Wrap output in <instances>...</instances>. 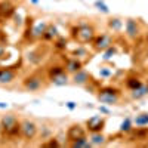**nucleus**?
<instances>
[{"label": "nucleus", "mask_w": 148, "mask_h": 148, "mask_svg": "<svg viewBox=\"0 0 148 148\" xmlns=\"http://www.w3.org/2000/svg\"><path fill=\"white\" fill-rule=\"evenodd\" d=\"M0 129L6 136H16L21 135V121L15 114H5L0 120Z\"/></svg>", "instance_id": "f257e3e1"}, {"label": "nucleus", "mask_w": 148, "mask_h": 148, "mask_svg": "<svg viewBox=\"0 0 148 148\" xmlns=\"http://www.w3.org/2000/svg\"><path fill=\"white\" fill-rule=\"evenodd\" d=\"M74 39L82 45L89 43L95 39V30L90 25H79L74 30Z\"/></svg>", "instance_id": "f03ea898"}, {"label": "nucleus", "mask_w": 148, "mask_h": 148, "mask_svg": "<svg viewBox=\"0 0 148 148\" xmlns=\"http://www.w3.org/2000/svg\"><path fill=\"white\" fill-rule=\"evenodd\" d=\"M39 133V127L33 121V120H28V119H24L21 121V136L25 139V141H31L37 136Z\"/></svg>", "instance_id": "7ed1b4c3"}, {"label": "nucleus", "mask_w": 148, "mask_h": 148, "mask_svg": "<svg viewBox=\"0 0 148 148\" xmlns=\"http://www.w3.org/2000/svg\"><path fill=\"white\" fill-rule=\"evenodd\" d=\"M119 90L114 88H102L98 93V99L104 104H117L119 101Z\"/></svg>", "instance_id": "20e7f679"}, {"label": "nucleus", "mask_w": 148, "mask_h": 148, "mask_svg": "<svg viewBox=\"0 0 148 148\" xmlns=\"http://www.w3.org/2000/svg\"><path fill=\"white\" fill-rule=\"evenodd\" d=\"M22 88L28 92H37L43 88V77L40 74H31L22 83Z\"/></svg>", "instance_id": "39448f33"}, {"label": "nucleus", "mask_w": 148, "mask_h": 148, "mask_svg": "<svg viewBox=\"0 0 148 148\" xmlns=\"http://www.w3.org/2000/svg\"><path fill=\"white\" fill-rule=\"evenodd\" d=\"M16 79L15 68H0V86H8Z\"/></svg>", "instance_id": "423d86ee"}, {"label": "nucleus", "mask_w": 148, "mask_h": 148, "mask_svg": "<svg viewBox=\"0 0 148 148\" xmlns=\"http://www.w3.org/2000/svg\"><path fill=\"white\" fill-rule=\"evenodd\" d=\"M86 126H88V130H89L90 133H93V132H101V130L104 129V126H105V120H104L102 117H99V116H95V117H92V119L88 120Z\"/></svg>", "instance_id": "0eeeda50"}, {"label": "nucleus", "mask_w": 148, "mask_h": 148, "mask_svg": "<svg viewBox=\"0 0 148 148\" xmlns=\"http://www.w3.org/2000/svg\"><path fill=\"white\" fill-rule=\"evenodd\" d=\"M113 40L108 34H101L95 39V49L96 51H107L108 47H111Z\"/></svg>", "instance_id": "6e6552de"}, {"label": "nucleus", "mask_w": 148, "mask_h": 148, "mask_svg": "<svg viewBox=\"0 0 148 148\" xmlns=\"http://www.w3.org/2000/svg\"><path fill=\"white\" fill-rule=\"evenodd\" d=\"M82 136H86V130H84L80 125H73V126L68 127V130H67V138H68L70 142L74 141V139H79V138H82Z\"/></svg>", "instance_id": "1a4fd4ad"}, {"label": "nucleus", "mask_w": 148, "mask_h": 148, "mask_svg": "<svg viewBox=\"0 0 148 148\" xmlns=\"http://www.w3.org/2000/svg\"><path fill=\"white\" fill-rule=\"evenodd\" d=\"M89 80H90V76L86 71H83V70H79L77 73L73 74V83L74 84L84 86L86 83H89Z\"/></svg>", "instance_id": "9d476101"}, {"label": "nucleus", "mask_w": 148, "mask_h": 148, "mask_svg": "<svg viewBox=\"0 0 148 148\" xmlns=\"http://www.w3.org/2000/svg\"><path fill=\"white\" fill-rule=\"evenodd\" d=\"M138 33H139V28H138L136 21L127 19V21H126V34H127L129 37H136Z\"/></svg>", "instance_id": "9b49d317"}, {"label": "nucleus", "mask_w": 148, "mask_h": 148, "mask_svg": "<svg viewBox=\"0 0 148 148\" xmlns=\"http://www.w3.org/2000/svg\"><path fill=\"white\" fill-rule=\"evenodd\" d=\"M65 70L67 73H77L79 70H82V62L77 59V58H71L67 61V65H65Z\"/></svg>", "instance_id": "f8f14e48"}, {"label": "nucleus", "mask_w": 148, "mask_h": 148, "mask_svg": "<svg viewBox=\"0 0 148 148\" xmlns=\"http://www.w3.org/2000/svg\"><path fill=\"white\" fill-rule=\"evenodd\" d=\"M70 145H71L73 148H89V147H92V142H90V139H88L86 136H82V138H79V139L71 141Z\"/></svg>", "instance_id": "ddd939ff"}, {"label": "nucleus", "mask_w": 148, "mask_h": 148, "mask_svg": "<svg viewBox=\"0 0 148 148\" xmlns=\"http://www.w3.org/2000/svg\"><path fill=\"white\" fill-rule=\"evenodd\" d=\"M51 82H52L53 84H56V86H62V84H67V83H68V76H67L65 70H64L62 73H59L58 76L52 77V79H51Z\"/></svg>", "instance_id": "4468645a"}, {"label": "nucleus", "mask_w": 148, "mask_h": 148, "mask_svg": "<svg viewBox=\"0 0 148 148\" xmlns=\"http://www.w3.org/2000/svg\"><path fill=\"white\" fill-rule=\"evenodd\" d=\"M147 93H148V84H141L138 89L132 90V98L133 99H139V98L145 96Z\"/></svg>", "instance_id": "2eb2a0df"}, {"label": "nucleus", "mask_w": 148, "mask_h": 148, "mask_svg": "<svg viewBox=\"0 0 148 148\" xmlns=\"http://www.w3.org/2000/svg\"><path fill=\"white\" fill-rule=\"evenodd\" d=\"M90 142H92V145H102L104 142H105V136L101 133V132H93L92 135H90Z\"/></svg>", "instance_id": "dca6fc26"}, {"label": "nucleus", "mask_w": 148, "mask_h": 148, "mask_svg": "<svg viewBox=\"0 0 148 148\" xmlns=\"http://www.w3.org/2000/svg\"><path fill=\"white\" fill-rule=\"evenodd\" d=\"M46 28H47V25L46 24H43V22H40L39 25H37L34 30H33V36L34 37H39V36H45V31H46Z\"/></svg>", "instance_id": "f3484780"}, {"label": "nucleus", "mask_w": 148, "mask_h": 148, "mask_svg": "<svg viewBox=\"0 0 148 148\" xmlns=\"http://www.w3.org/2000/svg\"><path fill=\"white\" fill-rule=\"evenodd\" d=\"M108 25H110V28H113L114 31H119V30L123 27V22H121L119 18H114V19H110Z\"/></svg>", "instance_id": "a211bd4d"}, {"label": "nucleus", "mask_w": 148, "mask_h": 148, "mask_svg": "<svg viewBox=\"0 0 148 148\" xmlns=\"http://www.w3.org/2000/svg\"><path fill=\"white\" fill-rule=\"evenodd\" d=\"M135 123H136V126H147L148 125V114H139V116H136Z\"/></svg>", "instance_id": "6ab92c4d"}, {"label": "nucleus", "mask_w": 148, "mask_h": 148, "mask_svg": "<svg viewBox=\"0 0 148 148\" xmlns=\"http://www.w3.org/2000/svg\"><path fill=\"white\" fill-rule=\"evenodd\" d=\"M126 84H127V88H129V89H132V90H133V89H138L139 86L142 84V82H141L139 79H135V77H133V79H129Z\"/></svg>", "instance_id": "aec40b11"}, {"label": "nucleus", "mask_w": 148, "mask_h": 148, "mask_svg": "<svg viewBox=\"0 0 148 148\" xmlns=\"http://www.w3.org/2000/svg\"><path fill=\"white\" fill-rule=\"evenodd\" d=\"M45 37L46 39H52V37H56V28L52 27V25H49L45 31Z\"/></svg>", "instance_id": "412c9836"}, {"label": "nucleus", "mask_w": 148, "mask_h": 148, "mask_svg": "<svg viewBox=\"0 0 148 148\" xmlns=\"http://www.w3.org/2000/svg\"><path fill=\"white\" fill-rule=\"evenodd\" d=\"M132 127H130V119H126L125 121L121 123V126H120V130L121 132H129Z\"/></svg>", "instance_id": "4be33fe9"}, {"label": "nucleus", "mask_w": 148, "mask_h": 148, "mask_svg": "<svg viewBox=\"0 0 148 148\" xmlns=\"http://www.w3.org/2000/svg\"><path fill=\"white\" fill-rule=\"evenodd\" d=\"M62 71H64V68H62V67H53L51 71H49V77L52 79V77L58 76V74H59V73H62Z\"/></svg>", "instance_id": "5701e85b"}, {"label": "nucleus", "mask_w": 148, "mask_h": 148, "mask_svg": "<svg viewBox=\"0 0 148 148\" xmlns=\"http://www.w3.org/2000/svg\"><path fill=\"white\" fill-rule=\"evenodd\" d=\"M95 6H96L98 9H99V10H102L104 14H108V12H110V10H108V8L105 6V3L102 2V0H98V2L95 3Z\"/></svg>", "instance_id": "b1692460"}, {"label": "nucleus", "mask_w": 148, "mask_h": 148, "mask_svg": "<svg viewBox=\"0 0 148 148\" xmlns=\"http://www.w3.org/2000/svg\"><path fill=\"white\" fill-rule=\"evenodd\" d=\"M114 53H116V49H113V47H108V49H107V52H105L104 59H110V58H111V55H114Z\"/></svg>", "instance_id": "393cba45"}, {"label": "nucleus", "mask_w": 148, "mask_h": 148, "mask_svg": "<svg viewBox=\"0 0 148 148\" xmlns=\"http://www.w3.org/2000/svg\"><path fill=\"white\" fill-rule=\"evenodd\" d=\"M43 147H59V144H58V141H55V139H51L49 142L43 144Z\"/></svg>", "instance_id": "a878e982"}, {"label": "nucleus", "mask_w": 148, "mask_h": 148, "mask_svg": "<svg viewBox=\"0 0 148 148\" xmlns=\"http://www.w3.org/2000/svg\"><path fill=\"white\" fill-rule=\"evenodd\" d=\"M67 107L70 110H74V108H76V102H67Z\"/></svg>", "instance_id": "bb28decb"}, {"label": "nucleus", "mask_w": 148, "mask_h": 148, "mask_svg": "<svg viewBox=\"0 0 148 148\" xmlns=\"http://www.w3.org/2000/svg\"><path fill=\"white\" fill-rule=\"evenodd\" d=\"M5 55V47H0V58H3Z\"/></svg>", "instance_id": "cd10ccee"}, {"label": "nucleus", "mask_w": 148, "mask_h": 148, "mask_svg": "<svg viewBox=\"0 0 148 148\" xmlns=\"http://www.w3.org/2000/svg\"><path fill=\"white\" fill-rule=\"evenodd\" d=\"M0 108H8V104H5V102H0Z\"/></svg>", "instance_id": "c85d7f7f"}, {"label": "nucleus", "mask_w": 148, "mask_h": 148, "mask_svg": "<svg viewBox=\"0 0 148 148\" xmlns=\"http://www.w3.org/2000/svg\"><path fill=\"white\" fill-rule=\"evenodd\" d=\"M2 37H3V33H2V30H0V39H2Z\"/></svg>", "instance_id": "c756f323"}, {"label": "nucleus", "mask_w": 148, "mask_h": 148, "mask_svg": "<svg viewBox=\"0 0 148 148\" xmlns=\"http://www.w3.org/2000/svg\"><path fill=\"white\" fill-rule=\"evenodd\" d=\"M37 2H39V0H33V3H37Z\"/></svg>", "instance_id": "7c9ffc66"}, {"label": "nucleus", "mask_w": 148, "mask_h": 148, "mask_svg": "<svg viewBox=\"0 0 148 148\" xmlns=\"http://www.w3.org/2000/svg\"><path fill=\"white\" fill-rule=\"evenodd\" d=\"M147 40H148V34H147Z\"/></svg>", "instance_id": "2f4dec72"}]
</instances>
